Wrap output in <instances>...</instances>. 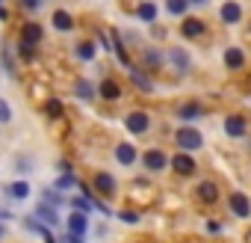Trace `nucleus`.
<instances>
[{"label":"nucleus","instance_id":"obj_3","mask_svg":"<svg viewBox=\"0 0 251 243\" xmlns=\"http://www.w3.org/2000/svg\"><path fill=\"white\" fill-rule=\"evenodd\" d=\"M169 166H172L180 178H189V175L198 172V163H195V157H192L189 152H177V154H172V157H169Z\"/></svg>","mask_w":251,"mask_h":243},{"label":"nucleus","instance_id":"obj_9","mask_svg":"<svg viewBox=\"0 0 251 243\" xmlns=\"http://www.w3.org/2000/svg\"><path fill=\"white\" fill-rule=\"evenodd\" d=\"M33 216H36L39 222H45L48 228H53V225H59V222H62V216H59L56 205H50V202H45V199L36 205V213H33Z\"/></svg>","mask_w":251,"mask_h":243},{"label":"nucleus","instance_id":"obj_37","mask_svg":"<svg viewBox=\"0 0 251 243\" xmlns=\"http://www.w3.org/2000/svg\"><path fill=\"white\" fill-rule=\"evenodd\" d=\"M15 172H18V175L33 172V160H30V157H15Z\"/></svg>","mask_w":251,"mask_h":243},{"label":"nucleus","instance_id":"obj_29","mask_svg":"<svg viewBox=\"0 0 251 243\" xmlns=\"http://www.w3.org/2000/svg\"><path fill=\"white\" fill-rule=\"evenodd\" d=\"M0 62H3V68H6L9 77H18V68H15V60H12V51H9V48L0 51Z\"/></svg>","mask_w":251,"mask_h":243},{"label":"nucleus","instance_id":"obj_8","mask_svg":"<svg viewBox=\"0 0 251 243\" xmlns=\"http://www.w3.org/2000/svg\"><path fill=\"white\" fill-rule=\"evenodd\" d=\"M121 95H124V89H121V83H118L115 77H103V80L98 83V98L115 104V101H121Z\"/></svg>","mask_w":251,"mask_h":243},{"label":"nucleus","instance_id":"obj_7","mask_svg":"<svg viewBox=\"0 0 251 243\" xmlns=\"http://www.w3.org/2000/svg\"><path fill=\"white\" fill-rule=\"evenodd\" d=\"M166 62H172L177 74H189V68H192V57L183 48H169L166 51Z\"/></svg>","mask_w":251,"mask_h":243},{"label":"nucleus","instance_id":"obj_28","mask_svg":"<svg viewBox=\"0 0 251 243\" xmlns=\"http://www.w3.org/2000/svg\"><path fill=\"white\" fill-rule=\"evenodd\" d=\"M53 187L62 193V190H74V187H80V181H77V175H74V172H62V175L56 178V184H53Z\"/></svg>","mask_w":251,"mask_h":243},{"label":"nucleus","instance_id":"obj_2","mask_svg":"<svg viewBox=\"0 0 251 243\" xmlns=\"http://www.w3.org/2000/svg\"><path fill=\"white\" fill-rule=\"evenodd\" d=\"M175 143L180 152H198V149H204V134L192 125H183L175 131Z\"/></svg>","mask_w":251,"mask_h":243},{"label":"nucleus","instance_id":"obj_34","mask_svg":"<svg viewBox=\"0 0 251 243\" xmlns=\"http://www.w3.org/2000/svg\"><path fill=\"white\" fill-rule=\"evenodd\" d=\"M30 95H33L36 101H48V98H50L48 83H33V86H30Z\"/></svg>","mask_w":251,"mask_h":243},{"label":"nucleus","instance_id":"obj_41","mask_svg":"<svg viewBox=\"0 0 251 243\" xmlns=\"http://www.w3.org/2000/svg\"><path fill=\"white\" fill-rule=\"evenodd\" d=\"M207 231H210V234H219V231H222V225H219V222H213V219H210V222H207Z\"/></svg>","mask_w":251,"mask_h":243},{"label":"nucleus","instance_id":"obj_6","mask_svg":"<svg viewBox=\"0 0 251 243\" xmlns=\"http://www.w3.org/2000/svg\"><path fill=\"white\" fill-rule=\"evenodd\" d=\"M142 166H145L148 172H166V166H169V154H166L163 149L151 146L148 152H142Z\"/></svg>","mask_w":251,"mask_h":243},{"label":"nucleus","instance_id":"obj_43","mask_svg":"<svg viewBox=\"0 0 251 243\" xmlns=\"http://www.w3.org/2000/svg\"><path fill=\"white\" fill-rule=\"evenodd\" d=\"M210 0H189V6H207Z\"/></svg>","mask_w":251,"mask_h":243},{"label":"nucleus","instance_id":"obj_22","mask_svg":"<svg viewBox=\"0 0 251 243\" xmlns=\"http://www.w3.org/2000/svg\"><path fill=\"white\" fill-rule=\"evenodd\" d=\"M177 116H180V122H195V119L204 116V104H198V101H186V104L177 107Z\"/></svg>","mask_w":251,"mask_h":243},{"label":"nucleus","instance_id":"obj_12","mask_svg":"<svg viewBox=\"0 0 251 243\" xmlns=\"http://www.w3.org/2000/svg\"><path fill=\"white\" fill-rule=\"evenodd\" d=\"M227 208H230V213H233V216H239V219H248V216H251V202H248V196H245V193H230Z\"/></svg>","mask_w":251,"mask_h":243},{"label":"nucleus","instance_id":"obj_25","mask_svg":"<svg viewBox=\"0 0 251 243\" xmlns=\"http://www.w3.org/2000/svg\"><path fill=\"white\" fill-rule=\"evenodd\" d=\"M3 193H6L9 199L24 202V199H30V184H27V181H15V184H6V187H3Z\"/></svg>","mask_w":251,"mask_h":243},{"label":"nucleus","instance_id":"obj_31","mask_svg":"<svg viewBox=\"0 0 251 243\" xmlns=\"http://www.w3.org/2000/svg\"><path fill=\"white\" fill-rule=\"evenodd\" d=\"M42 199L50 202V205H56V208H59V205H68V199H65L56 187H45V196H42Z\"/></svg>","mask_w":251,"mask_h":243},{"label":"nucleus","instance_id":"obj_36","mask_svg":"<svg viewBox=\"0 0 251 243\" xmlns=\"http://www.w3.org/2000/svg\"><path fill=\"white\" fill-rule=\"evenodd\" d=\"M45 0H18V9L21 12H39Z\"/></svg>","mask_w":251,"mask_h":243},{"label":"nucleus","instance_id":"obj_30","mask_svg":"<svg viewBox=\"0 0 251 243\" xmlns=\"http://www.w3.org/2000/svg\"><path fill=\"white\" fill-rule=\"evenodd\" d=\"M166 12H172V15H186V12H189V0H166Z\"/></svg>","mask_w":251,"mask_h":243},{"label":"nucleus","instance_id":"obj_20","mask_svg":"<svg viewBox=\"0 0 251 243\" xmlns=\"http://www.w3.org/2000/svg\"><path fill=\"white\" fill-rule=\"evenodd\" d=\"M65 228H68L71 234H86V231H89V213H83V211H71Z\"/></svg>","mask_w":251,"mask_h":243},{"label":"nucleus","instance_id":"obj_26","mask_svg":"<svg viewBox=\"0 0 251 243\" xmlns=\"http://www.w3.org/2000/svg\"><path fill=\"white\" fill-rule=\"evenodd\" d=\"M74 54H77V60H83V62H95L98 45H95V42H80V45L74 48Z\"/></svg>","mask_w":251,"mask_h":243},{"label":"nucleus","instance_id":"obj_17","mask_svg":"<svg viewBox=\"0 0 251 243\" xmlns=\"http://www.w3.org/2000/svg\"><path fill=\"white\" fill-rule=\"evenodd\" d=\"M71 89H74V98H80V101H95V95H98V89L89 77H77Z\"/></svg>","mask_w":251,"mask_h":243},{"label":"nucleus","instance_id":"obj_45","mask_svg":"<svg viewBox=\"0 0 251 243\" xmlns=\"http://www.w3.org/2000/svg\"><path fill=\"white\" fill-rule=\"evenodd\" d=\"M245 240H248V243H251V231H248V234H245Z\"/></svg>","mask_w":251,"mask_h":243},{"label":"nucleus","instance_id":"obj_44","mask_svg":"<svg viewBox=\"0 0 251 243\" xmlns=\"http://www.w3.org/2000/svg\"><path fill=\"white\" fill-rule=\"evenodd\" d=\"M0 240H6V228L3 225H0Z\"/></svg>","mask_w":251,"mask_h":243},{"label":"nucleus","instance_id":"obj_40","mask_svg":"<svg viewBox=\"0 0 251 243\" xmlns=\"http://www.w3.org/2000/svg\"><path fill=\"white\" fill-rule=\"evenodd\" d=\"M151 36H154V39H166V36H169V30H163V27L154 21V24H151Z\"/></svg>","mask_w":251,"mask_h":243},{"label":"nucleus","instance_id":"obj_21","mask_svg":"<svg viewBox=\"0 0 251 243\" xmlns=\"http://www.w3.org/2000/svg\"><path fill=\"white\" fill-rule=\"evenodd\" d=\"M127 71H130V83H133L136 89H142V92H151V89H154V80L148 77V71H142L139 65H130Z\"/></svg>","mask_w":251,"mask_h":243},{"label":"nucleus","instance_id":"obj_24","mask_svg":"<svg viewBox=\"0 0 251 243\" xmlns=\"http://www.w3.org/2000/svg\"><path fill=\"white\" fill-rule=\"evenodd\" d=\"M157 12H160V6L154 3V0H142V6L136 9V18L145 21V24H154L157 21Z\"/></svg>","mask_w":251,"mask_h":243},{"label":"nucleus","instance_id":"obj_10","mask_svg":"<svg viewBox=\"0 0 251 243\" xmlns=\"http://www.w3.org/2000/svg\"><path fill=\"white\" fill-rule=\"evenodd\" d=\"M112 157H115L121 166H133V163L139 160V152H136V146H133V143L124 140V143H118V146L112 149Z\"/></svg>","mask_w":251,"mask_h":243},{"label":"nucleus","instance_id":"obj_15","mask_svg":"<svg viewBox=\"0 0 251 243\" xmlns=\"http://www.w3.org/2000/svg\"><path fill=\"white\" fill-rule=\"evenodd\" d=\"M219 18H222V24H239L242 21V6L236 0H227V3H222V9H219Z\"/></svg>","mask_w":251,"mask_h":243},{"label":"nucleus","instance_id":"obj_18","mask_svg":"<svg viewBox=\"0 0 251 243\" xmlns=\"http://www.w3.org/2000/svg\"><path fill=\"white\" fill-rule=\"evenodd\" d=\"M50 27L59 30V33H68V30H74V15H71L68 9H56V12L50 15Z\"/></svg>","mask_w":251,"mask_h":243},{"label":"nucleus","instance_id":"obj_33","mask_svg":"<svg viewBox=\"0 0 251 243\" xmlns=\"http://www.w3.org/2000/svg\"><path fill=\"white\" fill-rule=\"evenodd\" d=\"M18 57H21L24 62H33V60H36V48L27 45V42H18Z\"/></svg>","mask_w":251,"mask_h":243},{"label":"nucleus","instance_id":"obj_32","mask_svg":"<svg viewBox=\"0 0 251 243\" xmlns=\"http://www.w3.org/2000/svg\"><path fill=\"white\" fill-rule=\"evenodd\" d=\"M118 219L127 222V225H136V222L142 219V213H139V211H130V208H124V211H118Z\"/></svg>","mask_w":251,"mask_h":243},{"label":"nucleus","instance_id":"obj_11","mask_svg":"<svg viewBox=\"0 0 251 243\" xmlns=\"http://www.w3.org/2000/svg\"><path fill=\"white\" fill-rule=\"evenodd\" d=\"M42 39H45V27H42V24H36V21L21 24V36H18V42H27V45H33V48H39Z\"/></svg>","mask_w":251,"mask_h":243},{"label":"nucleus","instance_id":"obj_38","mask_svg":"<svg viewBox=\"0 0 251 243\" xmlns=\"http://www.w3.org/2000/svg\"><path fill=\"white\" fill-rule=\"evenodd\" d=\"M118 3H121L124 12H133V15H136V9L142 6V0H118Z\"/></svg>","mask_w":251,"mask_h":243},{"label":"nucleus","instance_id":"obj_23","mask_svg":"<svg viewBox=\"0 0 251 243\" xmlns=\"http://www.w3.org/2000/svg\"><path fill=\"white\" fill-rule=\"evenodd\" d=\"M133 202L151 205V202H154V187H151L148 181H136V184H133Z\"/></svg>","mask_w":251,"mask_h":243},{"label":"nucleus","instance_id":"obj_39","mask_svg":"<svg viewBox=\"0 0 251 243\" xmlns=\"http://www.w3.org/2000/svg\"><path fill=\"white\" fill-rule=\"evenodd\" d=\"M59 243H86V234H71V231H65V234L59 237Z\"/></svg>","mask_w":251,"mask_h":243},{"label":"nucleus","instance_id":"obj_42","mask_svg":"<svg viewBox=\"0 0 251 243\" xmlns=\"http://www.w3.org/2000/svg\"><path fill=\"white\" fill-rule=\"evenodd\" d=\"M3 3H6V0H0V21H6V18H9V12H6V6H3Z\"/></svg>","mask_w":251,"mask_h":243},{"label":"nucleus","instance_id":"obj_5","mask_svg":"<svg viewBox=\"0 0 251 243\" xmlns=\"http://www.w3.org/2000/svg\"><path fill=\"white\" fill-rule=\"evenodd\" d=\"M166 65V51L160 48H142L139 51V68L142 71H157Z\"/></svg>","mask_w":251,"mask_h":243},{"label":"nucleus","instance_id":"obj_4","mask_svg":"<svg viewBox=\"0 0 251 243\" xmlns=\"http://www.w3.org/2000/svg\"><path fill=\"white\" fill-rule=\"evenodd\" d=\"M124 128H127L133 137H142V134L151 131V116H148L145 110H133L127 119H124Z\"/></svg>","mask_w":251,"mask_h":243},{"label":"nucleus","instance_id":"obj_16","mask_svg":"<svg viewBox=\"0 0 251 243\" xmlns=\"http://www.w3.org/2000/svg\"><path fill=\"white\" fill-rule=\"evenodd\" d=\"M180 33H183V39H201V36L207 33V24H204L201 18H183Z\"/></svg>","mask_w":251,"mask_h":243},{"label":"nucleus","instance_id":"obj_13","mask_svg":"<svg viewBox=\"0 0 251 243\" xmlns=\"http://www.w3.org/2000/svg\"><path fill=\"white\" fill-rule=\"evenodd\" d=\"M225 134H227L230 140H242V137L248 134L245 116H227V119H225Z\"/></svg>","mask_w":251,"mask_h":243},{"label":"nucleus","instance_id":"obj_27","mask_svg":"<svg viewBox=\"0 0 251 243\" xmlns=\"http://www.w3.org/2000/svg\"><path fill=\"white\" fill-rule=\"evenodd\" d=\"M45 113H48V119L59 122V119L65 116V110H62V101H59V98H48V101H45Z\"/></svg>","mask_w":251,"mask_h":243},{"label":"nucleus","instance_id":"obj_19","mask_svg":"<svg viewBox=\"0 0 251 243\" xmlns=\"http://www.w3.org/2000/svg\"><path fill=\"white\" fill-rule=\"evenodd\" d=\"M225 68L227 71H242L245 68V51L242 48H227L225 51Z\"/></svg>","mask_w":251,"mask_h":243},{"label":"nucleus","instance_id":"obj_1","mask_svg":"<svg viewBox=\"0 0 251 243\" xmlns=\"http://www.w3.org/2000/svg\"><path fill=\"white\" fill-rule=\"evenodd\" d=\"M92 193H95L98 199H112V196H118V181H115V175L106 172V169L92 172Z\"/></svg>","mask_w":251,"mask_h":243},{"label":"nucleus","instance_id":"obj_14","mask_svg":"<svg viewBox=\"0 0 251 243\" xmlns=\"http://www.w3.org/2000/svg\"><path fill=\"white\" fill-rule=\"evenodd\" d=\"M195 199H198L201 205H216V202H219V184H216V181H201V184L195 187Z\"/></svg>","mask_w":251,"mask_h":243},{"label":"nucleus","instance_id":"obj_35","mask_svg":"<svg viewBox=\"0 0 251 243\" xmlns=\"http://www.w3.org/2000/svg\"><path fill=\"white\" fill-rule=\"evenodd\" d=\"M9 122H12V107L6 98H0V125H9Z\"/></svg>","mask_w":251,"mask_h":243}]
</instances>
